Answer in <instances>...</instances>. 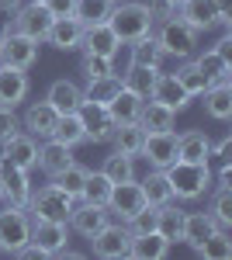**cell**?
I'll list each match as a JSON object with an SVG mask.
<instances>
[{"label":"cell","mask_w":232,"mask_h":260,"mask_svg":"<svg viewBox=\"0 0 232 260\" xmlns=\"http://www.w3.org/2000/svg\"><path fill=\"white\" fill-rule=\"evenodd\" d=\"M0 160L21 167V170H35L39 167V139L28 132H14L11 139L0 142Z\"/></svg>","instance_id":"cell-14"},{"label":"cell","mask_w":232,"mask_h":260,"mask_svg":"<svg viewBox=\"0 0 232 260\" xmlns=\"http://www.w3.org/2000/svg\"><path fill=\"white\" fill-rule=\"evenodd\" d=\"M80 121H83V142H111V132H115V118L104 104H94V101H83L77 108Z\"/></svg>","instance_id":"cell-11"},{"label":"cell","mask_w":232,"mask_h":260,"mask_svg":"<svg viewBox=\"0 0 232 260\" xmlns=\"http://www.w3.org/2000/svg\"><path fill=\"white\" fill-rule=\"evenodd\" d=\"M156 233L170 243H180V233H184V208L177 201H163L156 205Z\"/></svg>","instance_id":"cell-24"},{"label":"cell","mask_w":232,"mask_h":260,"mask_svg":"<svg viewBox=\"0 0 232 260\" xmlns=\"http://www.w3.org/2000/svg\"><path fill=\"white\" fill-rule=\"evenodd\" d=\"M149 98L153 101H159V104H167L170 111H184L187 104H191V94L177 83V77L174 73H156V80H153V90H149Z\"/></svg>","instance_id":"cell-20"},{"label":"cell","mask_w":232,"mask_h":260,"mask_svg":"<svg viewBox=\"0 0 232 260\" xmlns=\"http://www.w3.org/2000/svg\"><path fill=\"white\" fill-rule=\"evenodd\" d=\"M28 243H31V215L24 208L4 205V212H0V253L18 257V250Z\"/></svg>","instance_id":"cell-6"},{"label":"cell","mask_w":232,"mask_h":260,"mask_svg":"<svg viewBox=\"0 0 232 260\" xmlns=\"http://www.w3.org/2000/svg\"><path fill=\"white\" fill-rule=\"evenodd\" d=\"M101 174L111 180V184H121V180H136V156H125V153H111Z\"/></svg>","instance_id":"cell-40"},{"label":"cell","mask_w":232,"mask_h":260,"mask_svg":"<svg viewBox=\"0 0 232 260\" xmlns=\"http://www.w3.org/2000/svg\"><path fill=\"white\" fill-rule=\"evenodd\" d=\"M153 39H156V45H159L167 56L191 59L194 45H197V31H194L191 24H184L180 18H170V21H159V24L153 28Z\"/></svg>","instance_id":"cell-5"},{"label":"cell","mask_w":232,"mask_h":260,"mask_svg":"<svg viewBox=\"0 0 232 260\" xmlns=\"http://www.w3.org/2000/svg\"><path fill=\"white\" fill-rule=\"evenodd\" d=\"M14 132H21V118L14 115V108H4L0 104V142L11 139Z\"/></svg>","instance_id":"cell-48"},{"label":"cell","mask_w":232,"mask_h":260,"mask_svg":"<svg viewBox=\"0 0 232 260\" xmlns=\"http://www.w3.org/2000/svg\"><path fill=\"white\" fill-rule=\"evenodd\" d=\"M174 77H177V83H180V87H184L191 98H201V94L212 87V83H208V77H205V73L194 66V59H187V62H184V66L174 73Z\"/></svg>","instance_id":"cell-41"},{"label":"cell","mask_w":232,"mask_h":260,"mask_svg":"<svg viewBox=\"0 0 232 260\" xmlns=\"http://www.w3.org/2000/svg\"><path fill=\"white\" fill-rule=\"evenodd\" d=\"M108 24L121 39V45H132L142 35H153V18L146 11V4H139V0H118L108 14Z\"/></svg>","instance_id":"cell-2"},{"label":"cell","mask_w":232,"mask_h":260,"mask_svg":"<svg viewBox=\"0 0 232 260\" xmlns=\"http://www.w3.org/2000/svg\"><path fill=\"white\" fill-rule=\"evenodd\" d=\"M128 243H132V233H128V225H125V222H118V219H111L101 233L90 236L94 257H101V260H121V257H128Z\"/></svg>","instance_id":"cell-10"},{"label":"cell","mask_w":232,"mask_h":260,"mask_svg":"<svg viewBox=\"0 0 232 260\" xmlns=\"http://www.w3.org/2000/svg\"><path fill=\"white\" fill-rule=\"evenodd\" d=\"M194 66L208 77V83H232V62L225 59V56H218L215 49L201 52V56L194 59Z\"/></svg>","instance_id":"cell-33"},{"label":"cell","mask_w":232,"mask_h":260,"mask_svg":"<svg viewBox=\"0 0 232 260\" xmlns=\"http://www.w3.org/2000/svg\"><path fill=\"white\" fill-rule=\"evenodd\" d=\"M111 7H115V0H77V4H73V18H77L83 28H87V24H101V21H108Z\"/></svg>","instance_id":"cell-36"},{"label":"cell","mask_w":232,"mask_h":260,"mask_svg":"<svg viewBox=\"0 0 232 260\" xmlns=\"http://www.w3.org/2000/svg\"><path fill=\"white\" fill-rule=\"evenodd\" d=\"M177 4H180V0H146V11H149V18H153V28L159 21L177 18Z\"/></svg>","instance_id":"cell-46"},{"label":"cell","mask_w":232,"mask_h":260,"mask_svg":"<svg viewBox=\"0 0 232 260\" xmlns=\"http://www.w3.org/2000/svg\"><path fill=\"white\" fill-rule=\"evenodd\" d=\"M212 156L218 163H232V136H222L218 142H212Z\"/></svg>","instance_id":"cell-49"},{"label":"cell","mask_w":232,"mask_h":260,"mask_svg":"<svg viewBox=\"0 0 232 260\" xmlns=\"http://www.w3.org/2000/svg\"><path fill=\"white\" fill-rule=\"evenodd\" d=\"M80 52H94V56H104V59H115L118 52H121V39L111 31L108 21L87 24L83 28V42H80Z\"/></svg>","instance_id":"cell-16"},{"label":"cell","mask_w":232,"mask_h":260,"mask_svg":"<svg viewBox=\"0 0 232 260\" xmlns=\"http://www.w3.org/2000/svg\"><path fill=\"white\" fill-rule=\"evenodd\" d=\"M83 90V101H94V104H111V101L125 90V83L118 73H108V77H97V80H87V87H80Z\"/></svg>","instance_id":"cell-29"},{"label":"cell","mask_w":232,"mask_h":260,"mask_svg":"<svg viewBox=\"0 0 232 260\" xmlns=\"http://www.w3.org/2000/svg\"><path fill=\"white\" fill-rule=\"evenodd\" d=\"M108 222H111V212H108L104 205H90V201H80L77 205V201H73L66 225H70V233H80L83 240H90V236L101 233Z\"/></svg>","instance_id":"cell-12"},{"label":"cell","mask_w":232,"mask_h":260,"mask_svg":"<svg viewBox=\"0 0 232 260\" xmlns=\"http://www.w3.org/2000/svg\"><path fill=\"white\" fill-rule=\"evenodd\" d=\"M205 111L215 121H229L232 118V83H212L205 94Z\"/></svg>","instance_id":"cell-28"},{"label":"cell","mask_w":232,"mask_h":260,"mask_svg":"<svg viewBox=\"0 0 232 260\" xmlns=\"http://www.w3.org/2000/svg\"><path fill=\"white\" fill-rule=\"evenodd\" d=\"M80 73H83L87 80L108 77V73H115V59H104V56H94V52H83V56H80Z\"/></svg>","instance_id":"cell-45"},{"label":"cell","mask_w":232,"mask_h":260,"mask_svg":"<svg viewBox=\"0 0 232 260\" xmlns=\"http://www.w3.org/2000/svg\"><path fill=\"white\" fill-rule=\"evenodd\" d=\"M73 201H77V198H70L62 187L45 184V187H39V191H31V198H28V205H24V212H28L35 222H66V219H70Z\"/></svg>","instance_id":"cell-4"},{"label":"cell","mask_w":232,"mask_h":260,"mask_svg":"<svg viewBox=\"0 0 232 260\" xmlns=\"http://www.w3.org/2000/svg\"><path fill=\"white\" fill-rule=\"evenodd\" d=\"M42 4L49 7V14H52V18H70L77 0H42Z\"/></svg>","instance_id":"cell-50"},{"label":"cell","mask_w":232,"mask_h":260,"mask_svg":"<svg viewBox=\"0 0 232 260\" xmlns=\"http://www.w3.org/2000/svg\"><path fill=\"white\" fill-rule=\"evenodd\" d=\"M163 174L170 180L174 201H197L201 194H208V187H212V167H208V163L174 160Z\"/></svg>","instance_id":"cell-1"},{"label":"cell","mask_w":232,"mask_h":260,"mask_svg":"<svg viewBox=\"0 0 232 260\" xmlns=\"http://www.w3.org/2000/svg\"><path fill=\"white\" fill-rule=\"evenodd\" d=\"M222 229H232V187H218L212 198V212H208Z\"/></svg>","instance_id":"cell-44"},{"label":"cell","mask_w":232,"mask_h":260,"mask_svg":"<svg viewBox=\"0 0 232 260\" xmlns=\"http://www.w3.org/2000/svg\"><path fill=\"white\" fill-rule=\"evenodd\" d=\"M21 4H24V0H0V11H7V14H14V11H18Z\"/></svg>","instance_id":"cell-52"},{"label":"cell","mask_w":232,"mask_h":260,"mask_svg":"<svg viewBox=\"0 0 232 260\" xmlns=\"http://www.w3.org/2000/svg\"><path fill=\"white\" fill-rule=\"evenodd\" d=\"M108 194H111V180L101 170H87V180H83V191H80L77 201H90V205H104L108 208Z\"/></svg>","instance_id":"cell-38"},{"label":"cell","mask_w":232,"mask_h":260,"mask_svg":"<svg viewBox=\"0 0 232 260\" xmlns=\"http://www.w3.org/2000/svg\"><path fill=\"white\" fill-rule=\"evenodd\" d=\"M142 184V194H146V201L149 205H163V201H174V191H170V180H167V174L163 170H149L146 174V180H139Z\"/></svg>","instance_id":"cell-37"},{"label":"cell","mask_w":232,"mask_h":260,"mask_svg":"<svg viewBox=\"0 0 232 260\" xmlns=\"http://www.w3.org/2000/svg\"><path fill=\"white\" fill-rule=\"evenodd\" d=\"M215 229H222V225H218L208 212H184V233H180V243L197 246L205 236H212Z\"/></svg>","instance_id":"cell-31"},{"label":"cell","mask_w":232,"mask_h":260,"mask_svg":"<svg viewBox=\"0 0 232 260\" xmlns=\"http://www.w3.org/2000/svg\"><path fill=\"white\" fill-rule=\"evenodd\" d=\"M215 52H218V56H225V59L232 62V31H225V35L218 39V45H215Z\"/></svg>","instance_id":"cell-51"},{"label":"cell","mask_w":232,"mask_h":260,"mask_svg":"<svg viewBox=\"0 0 232 260\" xmlns=\"http://www.w3.org/2000/svg\"><path fill=\"white\" fill-rule=\"evenodd\" d=\"M142 139H146V128L139 121H121V125H115V132H111L115 153H125V156H139Z\"/></svg>","instance_id":"cell-30"},{"label":"cell","mask_w":232,"mask_h":260,"mask_svg":"<svg viewBox=\"0 0 232 260\" xmlns=\"http://www.w3.org/2000/svg\"><path fill=\"white\" fill-rule=\"evenodd\" d=\"M52 21H56V18L49 14L45 4H39V0H24L18 11L11 14V28L21 31V35H28V39H35V42H45L49 28H52Z\"/></svg>","instance_id":"cell-8"},{"label":"cell","mask_w":232,"mask_h":260,"mask_svg":"<svg viewBox=\"0 0 232 260\" xmlns=\"http://www.w3.org/2000/svg\"><path fill=\"white\" fill-rule=\"evenodd\" d=\"M31 243L45 257H56L62 246H70V225L66 222H35L31 219Z\"/></svg>","instance_id":"cell-18"},{"label":"cell","mask_w":232,"mask_h":260,"mask_svg":"<svg viewBox=\"0 0 232 260\" xmlns=\"http://www.w3.org/2000/svg\"><path fill=\"white\" fill-rule=\"evenodd\" d=\"M45 101L56 108V115H73L80 104H83V90H80L73 80H66V77H62V80H52Z\"/></svg>","instance_id":"cell-25"},{"label":"cell","mask_w":232,"mask_h":260,"mask_svg":"<svg viewBox=\"0 0 232 260\" xmlns=\"http://www.w3.org/2000/svg\"><path fill=\"white\" fill-rule=\"evenodd\" d=\"M149 201L142 194V184L139 180H121V184H111V194H108V212L111 219L128 222L132 215H139Z\"/></svg>","instance_id":"cell-9"},{"label":"cell","mask_w":232,"mask_h":260,"mask_svg":"<svg viewBox=\"0 0 232 260\" xmlns=\"http://www.w3.org/2000/svg\"><path fill=\"white\" fill-rule=\"evenodd\" d=\"M156 73H159V70H149V66H136V62H128V70H125L121 83H125V90H132V94H139V98L146 101V98H149V90H153Z\"/></svg>","instance_id":"cell-35"},{"label":"cell","mask_w":232,"mask_h":260,"mask_svg":"<svg viewBox=\"0 0 232 260\" xmlns=\"http://www.w3.org/2000/svg\"><path fill=\"white\" fill-rule=\"evenodd\" d=\"M177 18L191 24L194 31H212V28H232V14L225 0H180L177 4Z\"/></svg>","instance_id":"cell-3"},{"label":"cell","mask_w":232,"mask_h":260,"mask_svg":"<svg viewBox=\"0 0 232 260\" xmlns=\"http://www.w3.org/2000/svg\"><path fill=\"white\" fill-rule=\"evenodd\" d=\"M28 90H31L28 70L4 66V62H0V104H4V108H18L21 101L28 98Z\"/></svg>","instance_id":"cell-19"},{"label":"cell","mask_w":232,"mask_h":260,"mask_svg":"<svg viewBox=\"0 0 232 260\" xmlns=\"http://www.w3.org/2000/svg\"><path fill=\"white\" fill-rule=\"evenodd\" d=\"M125 225H128V233H149V229H156V208L146 205V208H142L139 215H132Z\"/></svg>","instance_id":"cell-47"},{"label":"cell","mask_w":232,"mask_h":260,"mask_svg":"<svg viewBox=\"0 0 232 260\" xmlns=\"http://www.w3.org/2000/svg\"><path fill=\"white\" fill-rule=\"evenodd\" d=\"M83 180H87V167H80V163L73 160L70 167H62L56 177H52V184H56V187H62L70 198H80V191H83Z\"/></svg>","instance_id":"cell-42"},{"label":"cell","mask_w":232,"mask_h":260,"mask_svg":"<svg viewBox=\"0 0 232 260\" xmlns=\"http://www.w3.org/2000/svg\"><path fill=\"white\" fill-rule=\"evenodd\" d=\"M197 257L205 260H232V236L229 229H215L212 236H205V240L197 243V246H191Z\"/></svg>","instance_id":"cell-32"},{"label":"cell","mask_w":232,"mask_h":260,"mask_svg":"<svg viewBox=\"0 0 232 260\" xmlns=\"http://www.w3.org/2000/svg\"><path fill=\"white\" fill-rule=\"evenodd\" d=\"M108 111H111L115 125H121V121H139L142 98H139V94H132V90H121V94H118V98L108 104Z\"/></svg>","instance_id":"cell-39"},{"label":"cell","mask_w":232,"mask_h":260,"mask_svg":"<svg viewBox=\"0 0 232 260\" xmlns=\"http://www.w3.org/2000/svg\"><path fill=\"white\" fill-rule=\"evenodd\" d=\"M139 156H146V163H149L153 170H167V167L177 160V132L174 128H170V132H146Z\"/></svg>","instance_id":"cell-15"},{"label":"cell","mask_w":232,"mask_h":260,"mask_svg":"<svg viewBox=\"0 0 232 260\" xmlns=\"http://www.w3.org/2000/svg\"><path fill=\"white\" fill-rule=\"evenodd\" d=\"M177 160H187V163H208L212 160V139H208V132H201V128L180 132L177 136Z\"/></svg>","instance_id":"cell-22"},{"label":"cell","mask_w":232,"mask_h":260,"mask_svg":"<svg viewBox=\"0 0 232 260\" xmlns=\"http://www.w3.org/2000/svg\"><path fill=\"white\" fill-rule=\"evenodd\" d=\"M39 4H42V0H39Z\"/></svg>","instance_id":"cell-54"},{"label":"cell","mask_w":232,"mask_h":260,"mask_svg":"<svg viewBox=\"0 0 232 260\" xmlns=\"http://www.w3.org/2000/svg\"><path fill=\"white\" fill-rule=\"evenodd\" d=\"M73 163V146H66V142L59 139H45L39 146V167L49 174V177H56L62 167H70Z\"/></svg>","instance_id":"cell-27"},{"label":"cell","mask_w":232,"mask_h":260,"mask_svg":"<svg viewBox=\"0 0 232 260\" xmlns=\"http://www.w3.org/2000/svg\"><path fill=\"white\" fill-rule=\"evenodd\" d=\"M52 139L66 142V146H80V142H83V121H80L77 111H73V115H59Z\"/></svg>","instance_id":"cell-43"},{"label":"cell","mask_w":232,"mask_h":260,"mask_svg":"<svg viewBox=\"0 0 232 260\" xmlns=\"http://www.w3.org/2000/svg\"><path fill=\"white\" fill-rule=\"evenodd\" d=\"M56 108L49 104V101H35V104H28V111L21 115V132H28V136H35V139H52V132H56Z\"/></svg>","instance_id":"cell-17"},{"label":"cell","mask_w":232,"mask_h":260,"mask_svg":"<svg viewBox=\"0 0 232 260\" xmlns=\"http://www.w3.org/2000/svg\"><path fill=\"white\" fill-rule=\"evenodd\" d=\"M163 59H167V52L156 45L153 35H142V39L132 42V59L136 66H149V70H163Z\"/></svg>","instance_id":"cell-34"},{"label":"cell","mask_w":232,"mask_h":260,"mask_svg":"<svg viewBox=\"0 0 232 260\" xmlns=\"http://www.w3.org/2000/svg\"><path fill=\"white\" fill-rule=\"evenodd\" d=\"M115 4H118V0H115Z\"/></svg>","instance_id":"cell-53"},{"label":"cell","mask_w":232,"mask_h":260,"mask_svg":"<svg viewBox=\"0 0 232 260\" xmlns=\"http://www.w3.org/2000/svg\"><path fill=\"white\" fill-rule=\"evenodd\" d=\"M39 59V42L14 31L11 24L0 31V62L4 66H18V70H31Z\"/></svg>","instance_id":"cell-7"},{"label":"cell","mask_w":232,"mask_h":260,"mask_svg":"<svg viewBox=\"0 0 232 260\" xmlns=\"http://www.w3.org/2000/svg\"><path fill=\"white\" fill-rule=\"evenodd\" d=\"M31 198V180H28V170L21 167H11V163L0 160V201L11 205V208H24Z\"/></svg>","instance_id":"cell-13"},{"label":"cell","mask_w":232,"mask_h":260,"mask_svg":"<svg viewBox=\"0 0 232 260\" xmlns=\"http://www.w3.org/2000/svg\"><path fill=\"white\" fill-rule=\"evenodd\" d=\"M45 42H49L52 49H59V52H77L80 42H83V24H80L73 14H70V18H56L52 28H49V35H45Z\"/></svg>","instance_id":"cell-21"},{"label":"cell","mask_w":232,"mask_h":260,"mask_svg":"<svg viewBox=\"0 0 232 260\" xmlns=\"http://www.w3.org/2000/svg\"><path fill=\"white\" fill-rule=\"evenodd\" d=\"M170 253V243L163 240L156 229L149 233H132V243H128V257L132 260H163Z\"/></svg>","instance_id":"cell-23"},{"label":"cell","mask_w":232,"mask_h":260,"mask_svg":"<svg viewBox=\"0 0 232 260\" xmlns=\"http://www.w3.org/2000/svg\"><path fill=\"white\" fill-rule=\"evenodd\" d=\"M139 125L146 132H170L177 125V111H170L167 104H159L153 98H146L142 101V111H139Z\"/></svg>","instance_id":"cell-26"}]
</instances>
